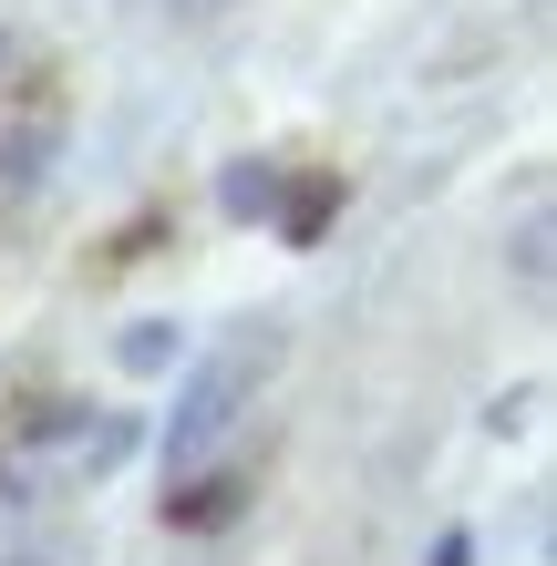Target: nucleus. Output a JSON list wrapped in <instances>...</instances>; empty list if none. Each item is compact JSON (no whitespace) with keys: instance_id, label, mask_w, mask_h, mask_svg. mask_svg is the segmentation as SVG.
<instances>
[{"instance_id":"f257e3e1","label":"nucleus","mask_w":557,"mask_h":566,"mask_svg":"<svg viewBox=\"0 0 557 566\" xmlns=\"http://www.w3.org/2000/svg\"><path fill=\"white\" fill-rule=\"evenodd\" d=\"M269 371H279V319H238L207 360H186V381L166 402V474H196V463L227 443V422L258 402Z\"/></svg>"},{"instance_id":"f03ea898","label":"nucleus","mask_w":557,"mask_h":566,"mask_svg":"<svg viewBox=\"0 0 557 566\" xmlns=\"http://www.w3.org/2000/svg\"><path fill=\"white\" fill-rule=\"evenodd\" d=\"M248 474H238V463H217V474H176L166 484V525H176V536H217V525H238L248 515Z\"/></svg>"},{"instance_id":"7ed1b4c3","label":"nucleus","mask_w":557,"mask_h":566,"mask_svg":"<svg viewBox=\"0 0 557 566\" xmlns=\"http://www.w3.org/2000/svg\"><path fill=\"white\" fill-rule=\"evenodd\" d=\"M331 217H341V176H331V165H289V186H279V207H269L279 248H320Z\"/></svg>"},{"instance_id":"20e7f679","label":"nucleus","mask_w":557,"mask_h":566,"mask_svg":"<svg viewBox=\"0 0 557 566\" xmlns=\"http://www.w3.org/2000/svg\"><path fill=\"white\" fill-rule=\"evenodd\" d=\"M279 186H289L279 155H227V165H217V217H227V227H258V217L279 207Z\"/></svg>"},{"instance_id":"39448f33","label":"nucleus","mask_w":557,"mask_h":566,"mask_svg":"<svg viewBox=\"0 0 557 566\" xmlns=\"http://www.w3.org/2000/svg\"><path fill=\"white\" fill-rule=\"evenodd\" d=\"M135 453H145V422H135V412H104V422H83L73 474H83V484H104V474H124Z\"/></svg>"},{"instance_id":"423d86ee","label":"nucleus","mask_w":557,"mask_h":566,"mask_svg":"<svg viewBox=\"0 0 557 566\" xmlns=\"http://www.w3.org/2000/svg\"><path fill=\"white\" fill-rule=\"evenodd\" d=\"M114 360H124L135 381H166V371H186V329H176V319H135V329L114 340Z\"/></svg>"},{"instance_id":"0eeeda50","label":"nucleus","mask_w":557,"mask_h":566,"mask_svg":"<svg viewBox=\"0 0 557 566\" xmlns=\"http://www.w3.org/2000/svg\"><path fill=\"white\" fill-rule=\"evenodd\" d=\"M52 135H62L52 114H42V124H21V135H0V186H31V176H42V155H52Z\"/></svg>"},{"instance_id":"6e6552de","label":"nucleus","mask_w":557,"mask_h":566,"mask_svg":"<svg viewBox=\"0 0 557 566\" xmlns=\"http://www.w3.org/2000/svg\"><path fill=\"white\" fill-rule=\"evenodd\" d=\"M83 422H93V402H42L21 422V443H83Z\"/></svg>"},{"instance_id":"1a4fd4ad","label":"nucleus","mask_w":557,"mask_h":566,"mask_svg":"<svg viewBox=\"0 0 557 566\" xmlns=\"http://www.w3.org/2000/svg\"><path fill=\"white\" fill-rule=\"evenodd\" d=\"M516 279H527V289H547V207H527V217H516Z\"/></svg>"},{"instance_id":"9d476101","label":"nucleus","mask_w":557,"mask_h":566,"mask_svg":"<svg viewBox=\"0 0 557 566\" xmlns=\"http://www.w3.org/2000/svg\"><path fill=\"white\" fill-rule=\"evenodd\" d=\"M434 566H475V536H465V525H444V536H434Z\"/></svg>"},{"instance_id":"9b49d317","label":"nucleus","mask_w":557,"mask_h":566,"mask_svg":"<svg viewBox=\"0 0 557 566\" xmlns=\"http://www.w3.org/2000/svg\"><path fill=\"white\" fill-rule=\"evenodd\" d=\"M227 11V0H176V21H217Z\"/></svg>"}]
</instances>
